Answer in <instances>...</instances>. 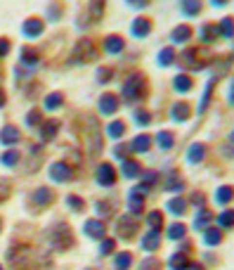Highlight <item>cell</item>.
Masks as SVG:
<instances>
[{
    "label": "cell",
    "instance_id": "cell-1",
    "mask_svg": "<svg viewBox=\"0 0 234 270\" xmlns=\"http://www.w3.org/2000/svg\"><path fill=\"white\" fill-rule=\"evenodd\" d=\"M211 59H213V57H211L206 45H189V48H184V50L178 54V64H180L187 73L208 69V67H211Z\"/></svg>",
    "mask_w": 234,
    "mask_h": 270
},
{
    "label": "cell",
    "instance_id": "cell-2",
    "mask_svg": "<svg viewBox=\"0 0 234 270\" xmlns=\"http://www.w3.org/2000/svg\"><path fill=\"white\" fill-rule=\"evenodd\" d=\"M149 95V78L144 72H133L123 83V97L126 102H142Z\"/></svg>",
    "mask_w": 234,
    "mask_h": 270
},
{
    "label": "cell",
    "instance_id": "cell-3",
    "mask_svg": "<svg viewBox=\"0 0 234 270\" xmlns=\"http://www.w3.org/2000/svg\"><path fill=\"white\" fill-rule=\"evenodd\" d=\"M192 114H194L192 102L178 100V102H173V107H170V121H175V124H187V121L192 119Z\"/></svg>",
    "mask_w": 234,
    "mask_h": 270
},
{
    "label": "cell",
    "instance_id": "cell-4",
    "mask_svg": "<svg viewBox=\"0 0 234 270\" xmlns=\"http://www.w3.org/2000/svg\"><path fill=\"white\" fill-rule=\"evenodd\" d=\"M71 59L78 62V64H85V62H90V59H97V50L92 48L90 40H81V43L73 48Z\"/></svg>",
    "mask_w": 234,
    "mask_h": 270
},
{
    "label": "cell",
    "instance_id": "cell-5",
    "mask_svg": "<svg viewBox=\"0 0 234 270\" xmlns=\"http://www.w3.org/2000/svg\"><path fill=\"white\" fill-rule=\"evenodd\" d=\"M71 230H69V225L67 223H57L52 230V247L54 249H67L69 244H71Z\"/></svg>",
    "mask_w": 234,
    "mask_h": 270
},
{
    "label": "cell",
    "instance_id": "cell-6",
    "mask_svg": "<svg viewBox=\"0 0 234 270\" xmlns=\"http://www.w3.org/2000/svg\"><path fill=\"white\" fill-rule=\"evenodd\" d=\"M232 64H234V53L225 54V57H213V59H211L213 78H220V76H225V73L232 69Z\"/></svg>",
    "mask_w": 234,
    "mask_h": 270
},
{
    "label": "cell",
    "instance_id": "cell-7",
    "mask_svg": "<svg viewBox=\"0 0 234 270\" xmlns=\"http://www.w3.org/2000/svg\"><path fill=\"white\" fill-rule=\"evenodd\" d=\"M192 38H194V29L189 24H178L170 31V43H175V45H187Z\"/></svg>",
    "mask_w": 234,
    "mask_h": 270
},
{
    "label": "cell",
    "instance_id": "cell-8",
    "mask_svg": "<svg viewBox=\"0 0 234 270\" xmlns=\"http://www.w3.org/2000/svg\"><path fill=\"white\" fill-rule=\"evenodd\" d=\"M199 38H201V43H203L206 48H208V45H213L217 38H220L216 21H203V24H201V29H199Z\"/></svg>",
    "mask_w": 234,
    "mask_h": 270
},
{
    "label": "cell",
    "instance_id": "cell-9",
    "mask_svg": "<svg viewBox=\"0 0 234 270\" xmlns=\"http://www.w3.org/2000/svg\"><path fill=\"white\" fill-rule=\"evenodd\" d=\"M173 90L175 92H180V95H187V92H192L194 90V76L187 72H180L175 78H173Z\"/></svg>",
    "mask_w": 234,
    "mask_h": 270
},
{
    "label": "cell",
    "instance_id": "cell-10",
    "mask_svg": "<svg viewBox=\"0 0 234 270\" xmlns=\"http://www.w3.org/2000/svg\"><path fill=\"white\" fill-rule=\"evenodd\" d=\"M216 88H217V78H208L206 81V88H203V92H201V102H199V114H203L206 109L211 107V100H213V92H216Z\"/></svg>",
    "mask_w": 234,
    "mask_h": 270
},
{
    "label": "cell",
    "instance_id": "cell-11",
    "mask_svg": "<svg viewBox=\"0 0 234 270\" xmlns=\"http://www.w3.org/2000/svg\"><path fill=\"white\" fill-rule=\"evenodd\" d=\"M137 228H140L137 216H123L121 218V223H118V234H121L123 239H130L133 234L137 233Z\"/></svg>",
    "mask_w": 234,
    "mask_h": 270
},
{
    "label": "cell",
    "instance_id": "cell-12",
    "mask_svg": "<svg viewBox=\"0 0 234 270\" xmlns=\"http://www.w3.org/2000/svg\"><path fill=\"white\" fill-rule=\"evenodd\" d=\"M151 26H154V21L149 17H137L133 21V26H130V34L135 38H147L151 34Z\"/></svg>",
    "mask_w": 234,
    "mask_h": 270
},
{
    "label": "cell",
    "instance_id": "cell-13",
    "mask_svg": "<svg viewBox=\"0 0 234 270\" xmlns=\"http://www.w3.org/2000/svg\"><path fill=\"white\" fill-rule=\"evenodd\" d=\"M50 178L57 180V182H67V180L73 178V171L64 162H54L50 166Z\"/></svg>",
    "mask_w": 234,
    "mask_h": 270
},
{
    "label": "cell",
    "instance_id": "cell-14",
    "mask_svg": "<svg viewBox=\"0 0 234 270\" xmlns=\"http://www.w3.org/2000/svg\"><path fill=\"white\" fill-rule=\"evenodd\" d=\"M187 206H189V201L184 197H173V199L166 201V211H168L170 216H184Z\"/></svg>",
    "mask_w": 234,
    "mask_h": 270
},
{
    "label": "cell",
    "instance_id": "cell-15",
    "mask_svg": "<svg viewBox=\"0 0 234 270\" xmlns=\"http://www.w3.org/2000/svg\"><path fill=\"white\" fill-rule=\"evenodd\" d=\"M121 107V105H118V97H116V95H114V92H104V95H102V97H100V111H102V114H116V109Z\"/></svg>",
    "mask_w": 234,
    "mask_h": 270
},
{
    "label": "cell",
    "instance_id": "cell-16",
    "mask_svg": "<svg viewBox=\"0 0 234 270\" xmlns=\"http://www.w3.org/2000/svg\"><path fill=\"white\" fill-rule=\"evenodd\" d=\"M114 180H116L114 166L111 163H100V168H97V182L107 187V185H114Z\"/></svg>",
    "mask_w": 234,
    "mask_h": 270
},
{
    "label": "cell",
    "instance_id": "cell-17",
    "mask_svg": "<svg viewBox=\"0 0 234 270\" xmlns=\"http://www.w3.org/2000/svg\"><path fill=\"white\" fill-rule=\"evenodd\" d=\"M123 48H126V40H123V36H118V34H111V36L104 38V50H107L109 54L123 53Z\"/></svg>",
    "mask_w": 234,
    "mask_h": 270
},
{
    "label": "cell",
    "instance_id": "cell-18",
    "mask_svg": "<svg viewBox=\"0 0 234 270\" xmlns=\"http://www.w3.org/2000/svg\"><path fill=\"white\" fill-rule=\"evenodd\" d=\"M182 15L184 17H189V19H194L199 17L201 12H203V0H182Z\"/></svg>",
    "mask_w": 234,
    "mask_h": 270
},
{
    "label": "cell",
    "instance_id": "cell-19",
    "mask_svg": "<svg viewBox=\"0 0 234 270\" xmlns=\"http://www.w3.org/2000/svg\"><path fill=\"white\" fill-rule=\"evenodd\" d=\"M159 64L161 67H173V64H178V50L173 48V45H166L163 50H159Z\"/></svg>",
    "mask_w": 234,
    "mask_h": 270
},
{
    "label": "cell",
    "instance_id": "cell-20",
    "mask_svg": "<svg viewBox=\"0 0 234 270\" xmlns=\"http://www.w3.org/2000/svg\"><path fill=\"white\" fill-rule=\"evenodd\" d=\"M21 31H24V36H26V38H38L40 34H43V21H40L38 17L26 19V21H24V29H21Z\"/></svg>",
    "mask_w": 234,
    "mask_h": 270
},
{
    "label": "cell",
    "instance_id": "cell-21",
    "mask_svg": "<svg viewBox=\"0 0 234 270\" xmlns=\"http://www.w3.org/2000/svg\"><path fill=\"white\" fill-rule=\"evenodd\" d=\"M85 233H88V237L102 239V237L107 234V228H104V223H102V220H97V218H90V220L85 223Z\"/></svg>",
    "mask_w": 234,
    "mask_h": 270
},
{
    "label": "cell",
    "instance_id": "cell-22",
    "mask_svg": "<svg viewBox=\"0 0 234 270\" xmlns=\"http://www.w3.org/2000/svg\"><path fill=\"white\" fill-rule=\"evenodd\" d=\"M166 190L168 192H180V190H184V180L180 178V173L178 171H170V173H166Z\"/></svg>",
    "mask_w": 234,
    "mask_h": 270
},
{
    "label": "cell",
    "instance_id": "cell-23",
    "mask_svg": "<svg viewBox=\"0 0 234 270\" xmlns=\"http://www.w3.org/2000/svg\"><path fill=\"white\" fill-rule=\"evenodd\" d=\"M217 34H220V38H234V17L232 15H227V17H222L217 21Z\"/></svg>",
    "mask_w": 234,
    "mask_h": 270
},
{
    "label": "cell",
    "instance_id": "cell-24",
    "mask_svg": "<svg viewBox=\"0 0 234 270\" xmlns=\"http://www.w3.org/2000/svg\"><path fill=\"white\" fill-rule=\"evenodd\" d=\"M203 157H206V144L203 143H194L189 147V152H187V162L189 163H199Z\"/></svg>",
    "mask_w": 234,
    "mask_h": 270
},
{
    "label": "cell",
    "instance_id": "cell-25",
    "mask_svg": "<svg viewBox=\"0 0 234 270\" xmlns=\"http://www.w3.org/2000/svg\"><path fill=\"white\" fill-rule=\"evenodd\" d=\"M19 140V130L12 124H7V126L0 130V143L2 144H15Z\"/></svg>",
    "mask_w": 234,
    "mask_h": 270
},
{
    "label": "cell",
    "instance_id": "cell-26",
    "mask_svg": "<svg viewBox=\"0 0 234 270\" xmlns=\"http://www.w3.org/2000/svg\"><path fill=\"white\" fill-rule=\"evenodd\" d=\"M234 199V187L232 185H220L216 190V201L217 204H230Z\"/></svg>",
    "mask_w": 234,
    "mask_h": 270
},
{
    "label": "cell",
    "instance_id": "cell-27",
    "mask_svg": "<svg viewBox=\"0 0 234 270\" xmlns=\"http://www.w3.org/2000/svg\"><path fill=\"white\" fill-rule=\"evenodd\" d=\"M189 266V261H187V253L184 252H175L170 256V261H168V268L170 270H184Z\"/></svg>",
    "mask_w": 234,
    "mask_h": 270
},
{
    "label": "cell",
    "instance_id": "cell-28",
    "mask_svg": "<svg viewBox=\"0 0 234 270\" xmlns=\"http://www.w3.org/2000/svg\"><path fill=\"white\" fill-rule=\"evenodd\" d=\"M203 242L208 244V247H216L222 242V230L220 228H206L203 230Z\"/></svg>",
    "mask_w": 234,
    "mask_h": 270
},
{
    "label": "cell",
    "instance_id": "cell-29",
    "mask_svg": "<svg viewBox=\"0 0 234 270\" xmlns=\"http://www.w3.org/2000/svg\"><path fill=\"white\" fill-rule=\"evenodd\" d=\"M140 173H142V166L135 159H123V176L126 178H137Z\"/></svg>",
    "mask_w": 234,
    "mask_h": 270
},
{
    "label": "cell",
    "instance_id": "cell-30",
    "mask_svg": "<svg viewBox=\"0 0 234 270\" xmlns=\"http://www.w3.org/2000/svg\"><path fill=\"white\" fill-rule=\"evenodd\" d=\"M57 130H59V121H57V119H50V121H45V126L40 130V138L48 143V140H52L54 135H57Z\"/></svg>",
    "mask_w": 234,
    "mask_h": 270
},
{
    "label": "cell",
    "instance_id": "cell-31",
    "mask_svg": "<svg viewBox=\"0 0 234 270\" xmlns=\"http://www.w3.org/2000/svg\"><path fill=\"white\" fill-rule=\"evenodd\" d=\"M133 119H135L137 126H149V124H151V111L147 107H137L133 111Z\"/></svg>",
    "mask_w": 234,
    "mask_h": 270
},
{
    "label": "cell",
    "instance_id": "cell-32",
    "mask_svg": "<svg viewBox=\"0 0 234 270\" xmlns=\"http://www.w3.org/2000/svg\"><path fill=\"white\" fill-rule=\"evenodd\" d=\"M159 244H161V237H159V233H154V230L142 237V247L147 249V252H156Z\"/></svg>",
    "mask_w": 234,
    "mask_h": 270
},
{
    "label": "cell",
    "instance_id": "cell-33",
    "mask_svg": "<svg viewBox=\"0 0 234 270\" xmlns=\"http://www.w3.org/2000/svg\"><path fill=\"white\" fill-rule=\"evenodd\" d=\"M149 147H151V138H149V135H137V138L130 143V149H133V152H149Z\"/></svg>",
    "mask_w": 234,
    "mask_h": 270
},
{
    "label": "cell",
    "instance_id": "cell-34",
    "mask_svg": "<svg viewBox=\"0 0 234 270\" xmlns=\"http://www.w3.org/2000/svg\"><path fill=\"white\" fill-rule=\"evenodd\" d=\"M156 140H159V147H161V149H170V147L175 144V133H173V130H161V133L156 135Z\"/></svg>",
    "mask_w": 234,
    "mask_h": 270
},
{
    "label": "cell",
    "instance_id": "cell-35",
    "mask_svg": "<svg viewBox=\"0 0 234 270\" xmlns=\"http://www.w3.org/2000/svg\"><path fill=\"white\" fill-rule=\"evenodd\" d=\"M107 133H109V138L118 140V138H123V133H126V124H123V121H111L107 126Z\"/></svg>",
    "mask_w": 234,
    "mask_h": 270
},
{
    "label": "cell",
    "instance_id": "cell-36",
    "mask_svg": "<svg viewBox=\"0 0 234 270\" xmlns=\"http://www.w3.org/2000/svg\"><path fill=\"white\" fill-rule=\"evenodd\" d=\"M211 218H213V214H211V211L201 209V211L197 214V218H194V228H197V230H206V225L211 223Z\"/></svg>",
    "mask_w": 234,
    "mask_h": 270
},
{
    "label": "cell",
    "instance_id": "cell-37",
    "mask_svg": "<svg viewBox=\"0 0 234 270\" xmlns=\"http://www.w3.org/2000/svg\"><path fill=\"white\" fill-rule=\"evenodd\" d=\"M166 233H168L170 239H182V237L187 234V225H184V223H173V225H168Z\"/></svg>",
    "mask_w": 234,
    "mask_h": 270
},
{
    "label": "cell",
    "instance_id": "cell-38",
    "mask_svg": "<svg viewBox=\"0 0 234 270\" xmlns=\"http://www.w3.org/2000/svg\"><path fill=\"white\" fill-rule=\"evenodd\" d=\"M19 64H24V67H29V69H31V67H36V64H38V54L33 53L31 48H24V50H21V62H19Z\"/></svg>",
    "mask_w": 234,
    "mask_h": 270
},
{
    "label": "cell",
    "instance_id": "cell-39",
    "mask_svg": "<svg viewBox=\"0 0 234 270\" xmlns=\"http://www.w3.org/2000/svg\"><path fill=\"white\" fill-rule=\"evenodd\" d=\"M90 19L92 21H97V19H102L104 15V0H90Z\"/></svg>",
    "mask_w": 234,
    "mask_h": 270
},
{
    "label": "cell",
    "instance_id": "cell-40",
    "mask_svg": "<svg viewBox=\"0 0 234 270\" xmlns=\"http://www.w3.org/2000/svg\"><path fill=\"white\" fill-rule=\"evenodd\" d=\"M62 102H64V95H62V92H50V95L45 97V109H59Z\"/></svg>",
    "mask_w": 234,
    "mask_h": 270
},
{
    "label": "cell",
    "instance_id": "cell-41",
    "mask_svg": "<svg viewBox=\"0 0 234 270\" xmlns=\"http://www.w3.org/2000/svg\"><path fill=\"white\" fill-rule=\"evenodd\" d=\"M217 225H220V230H225V228H234V211H222L220 216H217Z\"/></svg>",
    "mask_w": 234,
    "mask_h": 270
},
{
    "label": "cell",
    "instance_id": "cell-42",
    "mask_svg": "<svg viewBox=\"0 0 234 270\" xmlns=\"http://www.w3.org/2000/svg\"><path fill=\"white\" fill-rule=\"evenodd\" d=\"M147 223L151 225V230H154V233H159V230L163 228V216L159 214V211H151V214L147 216Z\"/></svg>",
    "mask_w": 234,
    "mask_h": 270
},
{
    "label": "cell",
    "instance_id": "cell-43",
    "mask_svg": "<svg viewBox=\"0 0 234 270\" xmlns=\"http://www.w3.org/2000/svg\"><path fill=\"white\" fill-rule=\"evenodd\" d=\"M52 192H50V190H48V187H40V190H36V192H33V199H36L38 204H50V201H52Z\"/></svg>",
    "mask_w": 234,
    "mask_h": 270
},
{
    "label": "cell",
    "instance_id": "cell-44",
    "mask_svg": "<svg viewBox=\"0 0 234 270\" xmlns=\"http://www.w3.org/2000/svg\"><path fill=\"white\" fill-rule=\"evenodd\" d=\"M111 76H114V69H111V67H100V69H97V83L107 86L109 81H111Z\"/></svg>",
    "mask_w": 234,
    "mask_h": 270
},
{
    "label": "cell",
    "instance_id": "cell-45",
    "mask_svg": "<svg viewBox=\"0 0 234 270\" xmlns=\"http://www.w3.org/2000/svg\"><path fill=\"white\" fill-rule=\"evenodd\" d=\"M130 263H133V256L128 252H123V253H118L116 256V270H128L130 268Z\"/></svg>",
    "mask_w": 234,
    "mask_h": 270
},
{
    "label": "cell",
    "instance_id": "cell-46",
    "mask_svg": "<svg viewBox=\"0 0 234 270\" xmlns=\"http://www.w3.org/2000/svg\"><path fill=\"white\" fill-rule=\"evenodd\" d=\"M17 162H19L17 152H5V154H2V163H5V166H15Z\"/></svg>",
    "mask_w": 234,
    "mask_h": 270
},
{
    "label": "cell",
    "instance_id": "cell-47",
    "mask_svg": "<svg viewBox=\"0 0 234 270\" xmlns=\"http://www.w3.org/2000/svg\"><path fill=\"white\" fill-rule=\"evenodd\" d=\"M67 204H69V209H73V211H83V201L76 197V195H69Z\"/></svg>",
    "mask_w": 234,
    "mask_h": 270
},
{
    "label": "cell",
    "instance_id": "cell-48",
    "mask_svg": "<svg viewBox=\"0 0 234 270\" xmlns=\"http://www.w3.org/2000/svg\"><path fill=\"white\" fill-rule=\"evenodd\" d=\"M26 124H29V126H38V124H40V111H38V109L26 114Z\"/></svg>",
    "mask_w": 234,
    "mask_h": 270
},
{
    "label": "cell",
    "instance_id": "cell-49",
    "mask_svg": "<svg viewBox=\"0 0 234 270\" xmlns=\"http://www.w3.org/2000/svg\"><path fill=\"white\" fill-rule=\"evenodd\" d=\"M128 149H130V147H128L126 143L116 144V147H114V157H116V159H123V157L128 154ZM126 159H128V157H126Z\"/></svg>",
    "mask_w": 234,
    "mask_h": 270
},
{
    "label": "cell",
    "instance_id": "cell-50",
    "mask_svg": "<svg viewBox=\"0 0 234 270\" xmlns=\"http://www.w3.org/2000/svg\"><path fill=\"white\" fill-rule=\"evenodd\" d=\"M12 50V45H10V40L7 38H0V57H5V54H10Z\"/></svg>",
    "mask_w": 234,
    "mask_h": 270
},
{
    "label": "cell",
    "instance_id": "cell-51",
    "mask_svg": "<svg viewBox=\"0 0 234 270\" xmlns=\"http://www.w3.org/2000/svg\"><path fill=\"white\" fill-rule=\"evenodd\" d=\"M149 2H151V0H128V5H130L133 10H144Z\"/></svg>",
    "mask_w": 234,
    "mask_h": 270
},
{
    "label": "cell",
    "instance_id": "cell-52",
    "mask_svg": "<svg viewBox=\"0 0 234 270\" xmlns=\"http://www.w3.org/2000/svg\"><path fill=\"white\" fill-rule=\"evenodd\" d=\"M114 247H116V242H114V239H104V242H102V249H100V252L107 256V253L114 252Z\"/></svg>",
    "mask_w": 234,
    "mask_h": 270
},
{
    "label": "cell",
    "instance_id": "cell-53",
    "mask_svg": "<svg viewBox=\"0 0 234 270\" xmlns=\"http://www.w3.org/2000/svg\"><path fill=\"white\" fill-rule=\"evenodd\" d=\"M192 204H197V206L206 204V195H201V192H194V195H192Z\"/></svg>",
    "mask_w": 234,
    "mask_h": 270
},
{
    "label": "cell",
    "instance_id": "cell-54",
    "mask_svg": "<svg viewBox=\"0 0 234 270\" xmlns=\"http://www.w3.org/2000/svg\"><path fill=\"white\" fill-rule=\"evenodd\" d=\"M227 102L234 107V76H232V81H230V90H227Z\"/></svg>",
    "mask_w": 234,
    "mask_h": 270
},
{
    "label": "cell",
    "instance_id": "cell-55",
    "mask_svg": "<svg viewBox=\"0 0 234 270\" xmlns=\"http://www.w3.org/2000/svg\"><path fill=\"white\" fill-rule=\"evenodd\" d=\"M230 2H232V0H211V5H213V7H227Z\"/></svg>",
    "mask_w": 234,
    "mask_h": 270
},
{
    "label": "cell",
    "instance_id": "cell-56",
    "mask_svg": "<svg viewBox=\"0 0 234 270\" xmlns=\"http://www.w3.org/2000/svg\"><path fill=\"white\" fill-rule=\"evenodd\" d=\"M225 152H234V133L230 135V140H227V147H225Z\"/></svg>",
    "mask_w": 234,
    "mask_h": 270
},
{
    "label": "cell",
    "instance_id": "cell-57",
    "mask_svg": "<svg viewBox=\"0 0 234 270\" xmlns=\"http://www.w3.org/2000/svg\"><path fill=\"white\" fill-rule=\"evenodd\" d=\"M2 105H5V92L0 90V107H2Z\"/></svg>",
    "mask_w": 234,
    "mask_h": 270
},
{
    "label": "cell",
    "instance_id": "cell-58",
    "mask_svg": "<svg viewBox=\"0 0 234 270\" xmlns=\"http://www.w3.org/2000/svg\"><path fill=\"white\" fill-rule=\"evenodd\" d=\"M192 270H203V268H201L199 263H194V266H192Z\"/></svg>",
    "mask_w": 234,
    "mask_h": 270
},
{
    "label": "cell",
    "instance_id": "cell-59",
    "mask_svg": "<svg viewBox=\"0 0 234 270\" xmlns=\"http://www.w3.org/2000/svg\"><path fill=\"white\" fill-rule=\"evenodd\" d=\"M0 270H2V268H0Z\"/></svg>",
    "mask_w": 234,
    "mask_h": 270
}]
</instances>
